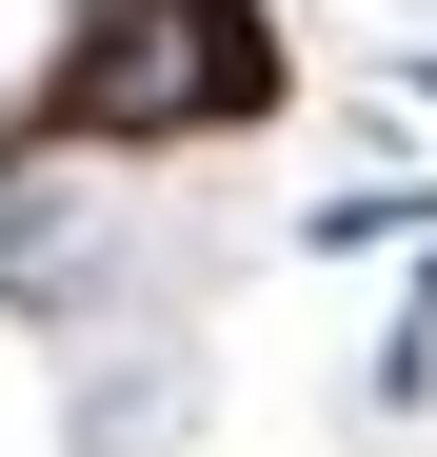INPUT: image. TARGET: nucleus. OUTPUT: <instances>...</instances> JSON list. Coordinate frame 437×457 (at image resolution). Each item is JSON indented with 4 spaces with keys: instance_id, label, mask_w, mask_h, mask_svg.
<instances>
[{
    "instance_id": "nucleus-1",
    "label": "nucleus",
    "mask_w": 437,
    "mask_h": 457,
    "mask_svg": "<svg viewBox=\"0 0 437 457\" xmlns=\"http://www.w3.org/2000/svg\"><path fill=\"white\" fill-rule=\"evenodd\" d=\"M259 100H278L259 0H100V60L60 80L80 139H179V120H259Z\"/></svg>"
}]
</instances>
